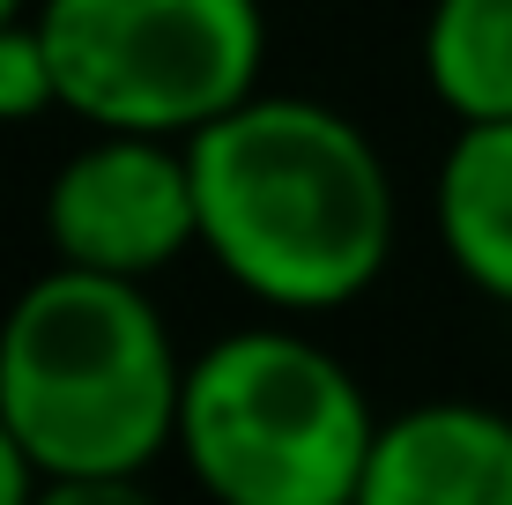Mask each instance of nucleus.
Listing matches in <instances>:
<instances>
[{
    "instance_id": "obj_1",
    "label": "nucleus",
    "mask_w": 512,
    "mask_h": 505,
    "mask_svg": "<svg viewBox=\"0 0 512 505\" xmlns=\"http://www.w3.org/2000/svg\"><path fill=\"white\" fill-rule=\"evenodd\" d=\"M201 253L268 312H342L394 260V171L349 112L253 90L201 134Z\"/></svg>"
},
{
    "instance_id": "obj_2",
    "label": "nucleus",
    "mask_w": 512,
    "mask_h": 505,
    "mask_svg": "<svg viewBox=\"0 0 512 505\" xmlns=\"http://www.w3.org/2000/svg\"><path fill=\"white\" fill-rule=\"evenodd\" d=\"M186 364L149 283L45 268L0 312V416L52 505L134 498L179 446Z\"/></svg>"
},
{
    "instance_id": "obj_3",
    "label": "nucleus",
    "mask_w": 512,
    "mask_h": 505,
    "mask_svg": "<svg viewBox=\"0 0 512 505\" xmlns=\"http://www.w3.org/2000/svg\"><path fill=\"white\" fill-rule=\"evenodd\" d=\"M379 416L357 372L297 327H238L186 364V476L223 505H357Z\"/></svg>"
},
{
    "instance_id": "obj_4",
    "label": "nucleus",
    "mask_w": 512,
    "mask_h": 505,
    "mask_svg": "<svg viewBox=\"0 0 512 505\" xmlns=\"http://www.w3.org/2000/svg\"><path fill=\"white\" fill-rule=\"evenodd\" d=\"M60 112L134 134H201L260 90V0H38Z\"/></svg>"
},
{
    "instance_id": "obj_5",
    "label": "nucleus",
    "mask_w": 512,
    "mask_h": 505,
    "mask_svg": "<svg viewBox=\"0 0 512 505\" xmlns=\"http://www.w3.org/2000/svg\"><path fill=\"white\" fill-rule=\"evenodd\" d=\"M45 246L67 268L156 283L179 253L201 246V186L179 134L97 127L45 186Z\"/></svg>"
},
{
    "instance_id": "obj_6",
    "label": "nucleus",
    "mask_w": 512,
    "mask_h": 505,
    "mask_svg": "<svg viewBox=\"0 0 512 505\" xmlns=\"http://www.w3.org/2000/svg\"><path fill=\"white\" fill-rule=\"evenodd\" d=\"M357 505H512V416L416 402L372 431Z\"/></svg>"
},
{
    "instance_id": "obj_7",
    "label": "nucleus",
    "mask_w": 512,
    "mask_h": 505,
    "mask_svg": "<svg viewBox=\"0 0 512 505\" xmlns=\"http://www.w3.org/2000/svg\"><path fill=\"white\" fill-rule=\"evenodd\" d=\"M438 238L483 298L512 305V119H468L438 164Z\"/></svg>"
},
{
    "instance_id": "obj_8",
    "label": "nucleus",
    "mask_w": 512,
    "mask_h": 505,
    "mask_svg": "<svg viewBox=\"0 0 512 505\" xmlns=\"http://www.w3.org/2000/svg\"><path fill=\"white\" fill-rule=\"evenodd\" d=\"M423 90L453 119H512V0H431Z\"/></svg>"
},
{
    "instance_id": "obj_9",
    "label": "nucleus",
    "mask_w": 512,
    "mask_h": 505,
    "mask_svg": "<svg viewBox=\"0 0 512 505\" xmlns=\"http://www.w3.org/2000/svg\"><path fill=\"white\" fill-rule=\"evenodd\" d=\"M60 112V75H52V45L38 30V8L0 23V127Z\"/></svg>"
},
{
    "instance_id": "obj_10",
    "label": "nucleus",
    "mask_w": 512,
    "mask_h": 505,
    "mask_svg": "<svg viewBox=\"0 0 512 505\" xmlns=\"http://www.w3.org/2000/svg\"><path fill=\"white\" fill-rule=\"evenodd\" d=\"M38 491V476H30V461H23V446H15V431H8V416H0V505H15V498H30Z\"/></svg>"
},
{
    "instance_id": "obj_11",
    "label": "nucleus",
    "mask_w": 512,
    "mask_h": 505,
    "mask_svg": "<svg viewBox=\"0 0 512 505\" xmlns=\"http://www.w3.org/2000/svg\"><path fill=\"white\" fill-rule=\"evenodd\" d=\"M15 15H30V0H0V23H15Z\"/></svg>"
}]
</instances>
